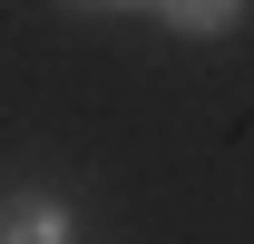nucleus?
Segmentation results:
<instances>
[{"instance_id": "2", "label": "nucleus", "mask_w": 254, "mask_h": 244, "mask_svg": "<svg viewBox=\"0 0 254 244\" xmlns=\"http://www.w3.org/2000/svg\"><path fill=\"white\" fill-rule=\"evenodd\" d=\"M166 30H186V39H225L235 20H245V0H147Z\"/></svg>"}, {"instance_id": "1", "label": "nucleus", "mask_w": 254, "mask_h": 244, "mask_svg": "<svg viewBox=\"0 0 254 244\" xmlns=\"http://www.w3.org/2000/svg\"><path fill=\"white\" fill-rule=\"evenodd\" d=\"M0 244H68V205L10 185V195H0Z\"/></svg>"}, {"instance_id": "3", "label": "nucleus", "mask_w": 254, "mask_h": 244, "mask_svg": "<svg viewBox=\"0 0 254 244\" xmlns=\"http://www.w3.org/2000/svg\"><path fill=\"white\" fill-rule=\"evenodd\" d=\"M59 10H137V0H59Z\"/></svg>"}]
</instances>
